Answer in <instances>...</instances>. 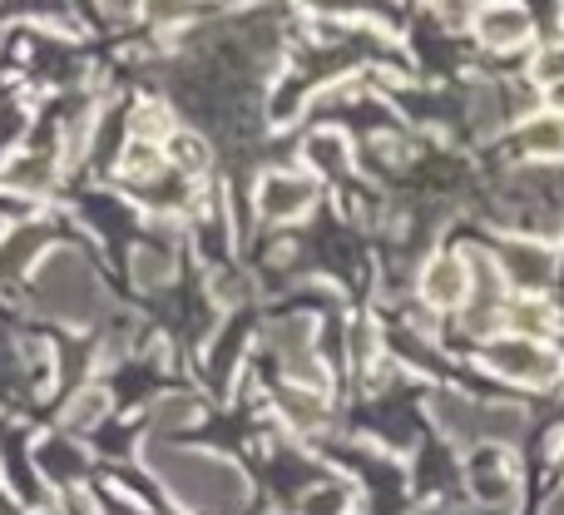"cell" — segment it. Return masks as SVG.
Here are the masks:
<instances>
[{"label":"cell","mask_w":564,"mask_h":515,"mask_svg":"<svg viewBox=\"0 0 564 515\" xmlns=\"http://www.w3.org/2000/svg\"><path fill=\"white\" fill-rule=\"evenodd\" d=\"M164 476L174 481V491L194 506H238L243 501V476L224 461H208V457H169L164 461Z\"/></svg>","instance_id":"cell-1"},{"label":"cell","mask_w":564,"mask_h":515,"mask_svg":"<svg viewBox=\"0 0 564 515\" xmlns=\"http://www.w3.org/2000/svg\"><path fill=\"white\" fill-rule=\"evenodd\" d=\"M486 367H496L500 377H510V382H535V387H545V382L560 377V357H555V352H545L540 342H530V337L490 342V347H486Z\"/></svg>","instance_id":"cell-2"},{"label":"cell","mask_w":564,"mask_h":515,"mask_svg":"<svg viewBox=\"0 0 564 515\" xmlns=\"http://www.w3.org/2000/svg\"><path fill=\"white\" fill-rule=\"evenodd\" d=\"M421 292H426L431 308H460V302L470 298V268H466V258L441 254L426 272H421Z\"/></svg>","instance_id":"cell-3"},{"label":"cell","mask_w":564,"mask_h":515,"mask_svg":"<svg viewBox=\"0 0 564 515\" xmlns=\"http://www.w3.org/2000/svg\"><path fill=\"white\" fill-rule=\"evenodd\" d=\"M312 194H317V189H312L307 179L273 174V179L263 184V194H258V204H263L268 218H292V214H302V208L312 204Z\"/></svg>","instance_id":"cell-4"},{"label":"cell","mask_w":564,"mask_h":515,"mask_svg":"<svg viewBox=\"0 0 564 515\" xmlns=\"http://www.w3.org/2000/svg\"><path fill=\"white\" fill-rule=\"evenodd\" d=\"M530 30H535V20H530V10H525V6H490L486 15H480V35H486L496 50L520 45V40H525Z\"/></svg>","instance_id":"cell-5"},{"label":"cell","mask_w":564,"mask_h":515,"mask_svg":"<svg viewBox=\"0 0 564 515\" xmlns=\"http://www.w3.org/2000/svg\"><path fill=\"white\" fill-rule=\"evenodd\" d=\"M500 262H506V272L520 282V288H545L550 272H555V258H550V248H540V244H510L506 254H500Z\"/></svg>","instance_id":"cell-6"},{"label":"cell","mask_w":564,"mask_h":515,"mask_svg":"<svg viewBox=\"0 0 564 515\" xmlns=\"http://www.w3.org/2000/svg\"><path fill=\"white\" fill-rule=\"evenodd\" d=\"M520 144H525V154H545V159L564 154V119L560 115L530 119V125L520 129Z\"/></svg>","instance_id":"cell-7"},{"label":"cell","mask_w":564,"mask_h":515,"mask_svg":"<svg viewBox=\"0 0 564 515\" xmlns=\"http://www.w3.org/2000/svg\"><path fill=\"white\" fill-rule=\"evenodd\" d=\"M470 481H476L480 501H510V471H506V461H500V451H486V457H476V466H470Z\"/></svg>","instance_id":"cell-8"},{"label":"cell","mask_w":564,"mask_h":515,"mask_svg":"<svg viewBox=\"0 0 564 515\" xmlns=\"http://www.w3.org/2000/svg\"><path fill=\"white\" fill-rule=\"evenodd\" d=\"M516 328L520 332H545L550 328L545 302H520V308H516Z\"/></svg>","instance_id":"cell-9"},{"label":"cell","mask_w":564,"mask_h":515,"mask_svg":"<svg viewBox=\"0 0 564 515\" xmlns=\"http://www.w3.org/2000/svg\"><path fill=\"white\" fill-rule=\"evenodd\" d=\"M198 417V407L188 397H169L164 407H159V421H164V427H178V421H194Z\"/></svg>","instance_id":"cell-10"},{"label":"cell","mask_w":564,"mask_h":515,"mask_svg":"<svg viewBox=\"0 0 564 515\" xmlns=\"http://www.w3.org/2000/svg\"><path fill=\"white\" fill-rule=\"evenodd\" d=\"M174 149H178V164H184V169H204L208 164L204 139H174Z\"/></svg>","instance_id":"cell-11"},{"label":"cell","mask_w":564,"mask_h":515,"mask_svg":"<svg viewBox=\"0 0 564 515\" xmlns=\"http://www.w3.org/2000/svg\"><path fill=\"white\" fill-rule=\"evenodd\" d=\"M535 79H545V85L564 79V50H545V55L535 60Z\"/></svg>","instance_id":"cell-12"},{"label":"cell","mask_w":564,"mask_h":515,"mask_svg":"<svg viewBox=\"0 0 564 515\" xmlns=\"http://www.w3.org/2000/svg\"><path fill=\"white\" fill-rule=\"evenodd\" d=\"M139 278H144V282L169 278V258L164 254H139Z\"/></svg>","instance_id":"cell-13"},{"label":"cell","mask_w":564,"mask_h":515,"mask_svg":"<svg viewBox=\"0 0 564 515\" xmlns=\"http://www.w3.org/2000/svg\"><path fill=\"white\" fill-rule=\"evenodd\" d=\"M99 407H105V397H99V391H89V397L79 401V407H69V421H75V427H85V421H95V417H99Z\"/></svg>","instance_id":"cell-14"},{"label":"cell","mask_w":564,"mask_h":515,"mask_svg":"<svg viewBox=\"0 0 564 515\" xmlns=\"http://www.w3.org/2000/svg\"><path fill=\"white\" fill-rule=\"evenodd\" d=\"M545 515H564V491H560L555 501H550V511H545Z\"/></svg>","instance_id":"cell-15"},{"label":"cell","mask_w":564,"mask_h":515,"mask_svg":"<svg viewBox=\"0 0 564 515\" xmlns=\"http://www.w3.org/2000/svg\"><path fill=\"white\" fill-rule=\"evenodd\" d=\"M105 6H124V0H105Z\"/></svg>","instance_id":"cell-16"},{"label":"cell","mask_w":564,"mask_h":515,"mask_svg":"<svg viewBox=\"0 0 564 515\" xmlns=\"http://www.w3.org/2000/svg\"><path fill=\"white\" fill-rule=\"evenodd\" d=\"M560 466H564V451H560Z\"/></svg>","instance_id":"cell-17"}]
</instances>
